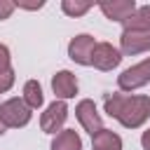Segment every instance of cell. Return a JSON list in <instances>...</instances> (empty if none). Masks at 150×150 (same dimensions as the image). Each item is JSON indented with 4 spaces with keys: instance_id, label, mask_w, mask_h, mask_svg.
Instances as JSON below:
<instances>
[{
    "instance_id": "cell-14",
    "label": "cell",
    "mask_w": 150,
    "mask_h": 150,
    "mask_svg": "<svg viewBox=\"0 0 150 150\" xmlns=\"http://www.w3.org/2000/svg\"><path fill=\"white\" fill-rule=\"evenodd\" d=\"M23 103L30 108V110H35V108H40L42 103H45V94H42V87H40V82L38 80H28L26 84H23Z\"/></svg>"
},
{
    "instance_id": "cell-9",
    "label": "cell",
    "mask_w": 150,
    "mask_h": 150,
    "mask_svg": "<svg viewBox=\"0 0 150 150\" xmlns=\"http://www.w3.org/2000/svg\"><path fill=\"white\" fill-rule=\"evenodd\" d=\"M52 89H54V94H56L59 101L75 98V94H77V77L70 70H59L52 77Z\"/></svg>"
},
{
    "instance_id": "cell-2",
    "label": "cell",
    "mask_w": 150,
    "mask_h": 150,
    "mask_svg": "<svg viewBox=\"0 0 150 150\" xmlns=\"http://www.w3.org/2000/svg\"><path fill=\"white\" fill-rule=\"evenodd\" d=\"M33 117V110L23 103V98H7L2 105H0V120L7 127L12 129H19V127H26Z\"/></svg>"
},
{
    "instance_id": "cell-8",
    "label": "cell",
    "mask_w": 150,
    "mask_h": 150,
    "mask_svg": "<svg viewBox=\"0 0 150 150\" xmlns=\"http://www.w3.org/2000/svg\"><path fill=\"white\" fill-rule=\"evenodd\" d=\"M120 52L127 56H136L150 52V33L143 30H122L120 35Z\"/></svg>"
},
{
    "instance_id": "cell-10",
    "label": "cell",
    "mask_w": 150,
    "mask_h": 150,
    "mask_svg": "<svg viewBox=\"0 0 150 150\" xmlns=\"http://www.w3.org/2000/svg\"><path fill=\"white\" fill-rule=\"evenodd\" d=\"M138 5L134 2V0H112V2H98V9L105 14V19H110V21H127L131 14H134V9H136Z\"/></svg>"
},
{
    "instance_id": "cell-17",
    "label": "cell",
    "mask_w": 150,
    "mask_h": 150,
    "mask_svg": "<svg viewBox=\"0 0 150 150\" xmlns=\"http://www.w3.org/2000/svg\"><path fill=\"white\" fill-rule=\"evenodd\" d=\"M12 68V56H9V47L0 42V73Z\"/></svg>"
},
{
    "instance_id": "cell-5",
    "label": "cell",
    "mask_w": 150,
    "mask_h": 150,
    "mask_svg": "<svg viewBox=\"0 0 150 150\" xmlns=\"http://www.w3.org/2000/svg\"><path fill=\"white\" fill-rule=\"evenodd\" d=\"M75 117L77 122L82 124V129L89 134V136H96L101 129H103V120L96 110V103L91 98H82L77 105H75Z\"/></svg>"
},
{
    "instance_id": "cell-20",
    "label": "cell",
    "mask_w": 150,
    "mask_h": 150,
    "mask_svg": "<svg viewBox=\"0 0 150 150\" xmlns=\"http://www.w3.org/2000/svg\"><path fill=\"white\" fill-rule=\"evenodd\" d=\"M5 134V124H2V120H0V136Z\"/></svg>"
},
{
    "instance_id": "cell-15",
    "label": "cell",
    "mask_w": 150,
    "mask_h": 150,
    "mask_svg": "<svg viewBox=\"0 0 150 150\" xmlns=\"http://www.w3.org/2000/svg\"><path fill=\"white\" fill-rule=\"evenodd\" d=\"M91 7H94V2H77V0H63V2H61L63 14H68V16H73V19L87 14Z\"/></svg>"
},
{
    "instance_id": "cell-16",
    "label": "cell",
    "mask_w": 150,
    "mask_h": 150,
    "mask_svg": "<svg viewBox=\"0 0 150 150\" xmlns=\"http://www.w3.org/2000/svg\"><path fill=\"white\" fill-rule=\"evenodd\" d=\"M14 68H9V70H5V73H0V94H5V91H9L12 87H14Z\"/></svg>"
},
{
    "instance_id": "cell-4",
    "label": "cell",
    "mask_w": 150,
    "mask_h": 150,
    "mask_svg": "<svg viewBox=\"0 0 150 150\" xmlns=\"http://www.w3.org/2000/svg\"><path fill=\"white\" fill-rule=\"evenodd\" d=\"M66 120H68V105H66V101L56 98L40 115V129L45 134H56V131H61V127L66 124Z\"/></svg>"
},
{
    "instance_id": "cell-18",
    "label": "cell",
    "mask_w": 150,
    "mask_h": 150,
    "mask_svg": "<svg viewBox=\"0 0 150 150\" xmlns=\"http://www.w3.org/2000/svg\"><path fill=\"white\" fill-rule=\"evenodd\" d=\"M14 9H16V5H14L12 0H0V21H5V19H9Z\"/></svg>"
},
{
    "instance_id": "cell-13",
    "label": "cell",
    "mask_w": 150,
    "mask_h": 150,
    "mask_svg": "<svg viewBox=\"0 0 150 150\" xmlns=\"http://www.w3.org/2000/svg\"><path fill=\"white\" fill-rule=\"evenodd\" d=\"M52 150H82V138L75 129H61L52 141Z\"/></svg>"
},
{
    "instance_id": "cell-6",
    "label": "cell",
    "mask_w": 150,
    "mask_h": 150,
    "mask_svg": "<svg viewBox=\"0 0 150 150\" xmlns=\"http://www.w3.org/2000/svg\"><path fill=\"white\" fill-rule=\"evenodd\" d=\"M94 47H96L94 35L80 33V35H75L68 42V56H70V61H75L80 66H91V52H94Z\"/></svg>"
},
{
    "instance_id": "cell-7",
    "label": "cell",
    "mask_w": 150,
    "mask_h": 150,
    "mask_svg": "<svg viewBox=\"0 0 150 150\" xmlns=\"http://www.w3.org/2000/svg\"><path fill=\"white\" fill-rule=\"evenodd\" d=\"M122 61V52L117 47H112L110 42H96L94 52H91V66L98 70H112L117 68Z\"/></svg>"
},
{
    "instance_id": "cell-1",
    "label": "cell",
    "mask_w": 150,
    "mask_h": 150,
    "mask_svg": "<svg viewBox=\"0 0 150 150\" xmlns=\"http://www.w3.org/2000/svg\"><path fill=\"white\" fill-rule=\"evenodd\" d=\"M105 112L115 117L127 129H138L150 117V98L148 96H129V94H110L105 96Z\"/></svg>"
},
{
    "instance_id": "cell-12",
    "label": "cell",
    "mask_w": 150,
    "mask_h": 150,
    "mask_svg": "<svg viewBox=\"0 0 150 150\" xmlns=\"http://www.w3.org/2000/svg\"><path fill=\"white\" fill-rule=\"evenodd\" d=\"M124 30H143V33H150V5H141L134 9V14L122 21Z\"/></svg>"
},
{
    "instance_id": "cell-11",
    "label": "cell",
    "mask_w": 150,
    "mask_h": 150,
    "mask_svg": "<svg viewBox=\"0 0 150 150\" xmlns=\"http://www.w3.org/2000/svg\"><path fill=\"white\" fill-rule=\"evenodd\" d=\"M91 150H122V138L112 129H101L96 136H91Z\"/></svg>"
},
{
    "instance_id": "cell-3",
    "label": "cell",
    "mask_w": 150,
    "mask_h": 150,
    "mask_svg": "<svg viewBox=\"0 0 150 150\" xmlns=\"http://www.w3.org/2000/svg\"><path fill=\"white\" fill-rule=\"evenodd\" d=\"M150 82V56L143 59L141 63H134L129 66L127 70H122L117 75V87L120 91H134V89H141Z\"/></svg>"
},
{
    "instance_id": "cell-19",
    "label": "cell",
    "mask_w": 150,
    "mask_h": 150,
    "mask_svg": "<svg viewBox=\"0 0 150 150\" xmlns=\"http://www.w3.org/2000/svg\"><path fill=\"white\" fill-rule=\"evenodd\" d=\"M141 145H143V150H150V127L141 134Z\"/></svg>"
}]
</instances>
